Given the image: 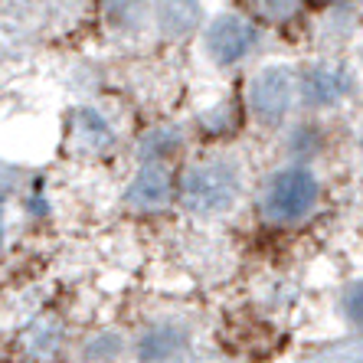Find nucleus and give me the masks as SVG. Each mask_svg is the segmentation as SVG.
<instances>
[{"label": "nucleus", "mask_w": 363, "mask_h": 363, "mask_svg": "<svg viewBox=\"0 0 363 363\" xmlns=\"http://www.w3.org/2000/svg\"><path fill=\"white\" fill-rule=\"evenodd\" d=\"M118 350H121V337H115V334H101L99 340H92V344L85 347L89 357H115Z\"/></svg>", "instance_id": "10"}, {"label": "nucleus", "mask_w": 363, "mask_h": 363, "mask_svg": "<svg viewBox=\"0 0 363 363\" xmlns=\"http://www.w3.org/2000/svg\"><path fill=\"white\" fill-rule=\"evenodd\" d=\"M200 23V0H161L157 4V26L167 36H186Z\"/></svg>", "instance_id": "8"}, {"label": "nucleus", "mask_w": 363, "mask_h": 363, "mask_svg": "<svg viewBox=\"0 0 363 363\" xmlns=\"http://www.w3.org/2000/svg\"><path fill=\"white\" fill-rule=\"evenodd\" d=\"M170 196V174L161 161H151L144 164L141 170L135 174V180L128 184V194L125 200L138 210H154V206H161L164 200Z\"/></svg>", "instance_id": "6"}, {"label": "nucleus", "mask_w": 363, "mask_h": 363, "mask_svg": "<svg viewBox=\"0 0 363 363\" xmlns=\"http://www.w3.org/2000/svg\"><path fill=\"white\" fill-rule=\"evenodd\" d=\"M239 190H242V180H239L236 164L210 161L186 170L184 184H180V200L196 216H220L236 206Z\"/></svg>", "instance_id": "1"}, {"label": "nucleus", "mask_w": 363, "mask_h": 363, "mask_svg": "<svg viewBox=\"0 0 363 363\" xmlns=\"http://www.w3.org/2000/svg\"><path fill=\"white\" fill-rule=\"evenodd\" d=\"M295 95V72L288 66H265L249 85V111L265 128H275L288 118Z\"/></svg>", "instance_id": "3"}, {"label": "nucleus", "mask_w": 363, "mask_h": 363, "mask_svg": "<svg viewBox=\"0 0 363 363\" xmlns=\"http://www.w3.org/2000/svg\"><path fill=\"white\" fill-rule=\"evenodd\" d=\"M186 347V330L180 324H157L138 340V354L144 360H164V357H174Z\"/></svg>", "instance_id": "7"}, {"label": "nucleus", "mask_w": 363, "mask_h": 363, "mask_svg": "<svg viewBox=\"0 0 363 363\" xmlns=\"http://www.w3.org/2000/svg\"><path fill=\"white\" fill-rule=\"evenodd\" d=\"M298 92H301V101L311 105V108H328V105H337L347 92H350V76L337 66H311L304 69L301 79H298Z\"/></svg>", "instance_id": "5"}, {"label": "nucleus", "mask_w": 363, "mask_h": 363, "mask_svg": "<svg viewBox=\"0 0 363 363\" xmlns=\"http://www.w3.org/2000/svg\"><path fill=\"white\" fill-rule=\"evenodd\" d=\"M318 177H314L308 167H285L279 174H272V180L265 184V216L272 223H295L301 216L314 210L318 203Z\"/></svg>", "instance_id": "2"}, {"label": "nucleus", "mask_w": 363, "mask_h": 363, "mask_svg": "<svg viewBox=\"0 0 363 363\" xmlns=\"http://www.w3.org/2000/svg\"><path fill=\"white\" fill-rule=\"evenodd\" d=\"M344 314H347V321L363 324V279L354 281V285H347V291H344Z\"/></svg>", "instance_id": "9"}, {"label": "nucleus", "mask_w": 363, "mask_h": 363, "mask_svg": "<svg viewBox=\"0 0 363 363\" xmlns=\"http://www.w3.org/2000/svg\"><path fill=\"white\" fill-rule=\"evenodd\" d=\"M0 236H4V203H0Z\"/></svg>", "instance_id": "11"}, {"label": "nucleus", "mask_w": 363, "mask_h": 363, "mask_svg": "<svg viewBox=\"0 0 363 363\" xmlns=\"http://www.w3.org/2000/svg\"><path fill=\"white\" fill-rule=\"evenodd\" d=\"M203 40H206V52H210L213 62L233 66V62L245 60V56L255 50L259 33H255V26L249 23V20L236 17V13H220V17L206 26V36H203Z\"/></svg>", "instance_id": "4"}]
</instances>
